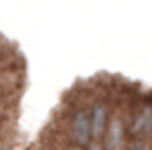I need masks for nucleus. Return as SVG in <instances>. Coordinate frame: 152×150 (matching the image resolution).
<instances>
[{
	"label": "nucleus",
	"instance_id": "4",
	"mask_svg": "<svg viewBox=\"0 0 152 150\" xmlns=\"http://www.w3.org/2000/svg\"><path fill=\"white\" fill-rule=\"evenodd\" d=\"M88 150H102V146H100L98 142H92V144L88 146Z\"/></svg>",
	"mask_w": 152,
	"mask_h": 150
},
{
	"label": "nucleus",
	"instance_id": "2",
	"mask_svg": "<svg viewBox=\"0 0 152 150\" xmlns=\"http://www.w3.org/2000/svg\"><path fill=\"white\" fill-rule=\"evenodd\" d=\"M106 115H108V110H106L104 104H96L92 108V113H90V135L94 140L104 135V131H106Z\"/></svg>",
	"mask_w": 152,
	"mask_h": 150
},
{
	"label": "nucleus",
	"instance_id": "1",
	"mask_svg": "<svg viewBox=\"0 0 152 150\" xmlns=\"http://www.w3.org/2000/svg\"><path fill=\"white\" fill-rule=\"evenodd\" d=\"M71 135L79 146H88L92 135H90V115L86 110H79L73 121H71Z\"/></svg>",
	"mask_w": 152,
	"mask_h": 150
},
{
	"label": "nucleus",
	"instance_id": "5",
	"mask_svg": "<svg viewBox=\"0 0 152 150\" xmlns=\"http://www.w3.org/2000/svg\"><path fill=\"white\" fill-rule=\"evenodd\" d=\"M69 150H77V148H69Z\"/></svg>",
	"mask_w": 152,
	"mask_h": 150
},
{
	"label": "nucleus",
	"instance_id": "3",
	"mask_svg": "<svg viewBox=\"0 0 152 150\" xmlns=\"http://www.w3.org/2000/svg\"><path fill=\"white\" fill-rule=\"evenodd\" d=\"M106 146H108V150L121 148V121L119 119L110 121V125L106 129Z\"/></svg>",
	"mask_w": 152,
	"mask_h": 150
}]
</instances>
